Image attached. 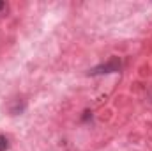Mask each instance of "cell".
<instances>
[{
    "instance_id": "1",
    "label": "cell",
    "mask_w": 152,
    "mask_h": 151,
    "mask_svg": "<svg viewBox=\"0 0 152 151\" xmlns=\"http://www.w3.org/2000/svg\"><path fill=\"white\" fill-rule=\"evenodd\" d=\"M120 68V62L118 61H110V62H106V64H103V66H99V68H96V70H92L90 71V75H99V73H112V71H117Z\"/></svg>"
},
{
    "instance_id": "2",
    "label": "cell",
    "mask_w": 152,
    "mask_h": 151,
    "mask_svg": "<svg viewBox=\"0 0 152 151\" xmlns=\"http://www.w3.org/2000/svg\"><path fill=\"white\" fill-rule=\"evenodd\" d=\"M7 148H9V141L4 135H0V151H5Z\"/></svg>"
},
{
    "instance_id": "3",
    "label": "cell",
    "mask_w": 152,
    "mask_h": 151,
    "mask_svg": "<svg viewBox=\"0 0 152 151\" xmlns=\"http://www.w3.org/2000/svg\"><path fill=\"white\" fill-rule=\"evenodd\" d=\"M4 7H5V4H4V2H2V0H0V11H2V9H4Z\"/></svg>"
}]
</instances>
